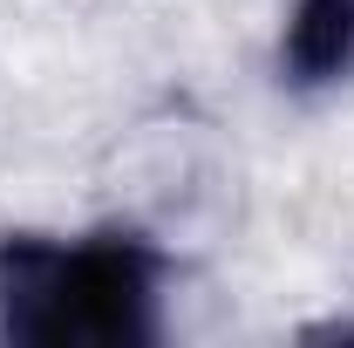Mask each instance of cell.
<instances>
[{
	"instance_id": "6da1fadb",
	"label": "cell",
	"mask_w": 354,
	"mask_h": 348,
	"mask_svg": "<svg viewBox=\"0 0 354 348\" xmlns=\"http://www.w3.org/2000/svg\"><path fill=\"white\" fill-rule=\"evenodd\" d=\"M164 253L143 232H7L0 239V335L28 348H150Z\"/></svg>"
},
{
	"instance_id": "7a4b0ae2",
	"label": "cell",
	"mask_w": 354,
	"mask_h": 348,
	"mask_svg": "<svg viewBox=\"0 0 354 348\" xmlns=\"http://www.w3.org/2000/svg\"><path fill=\"white\" fill-rule=\"evenodd\" d=\"M279 76L293 89H334L354 76V0H293L279 35Z\"/></svg>"
}]
</instances>
